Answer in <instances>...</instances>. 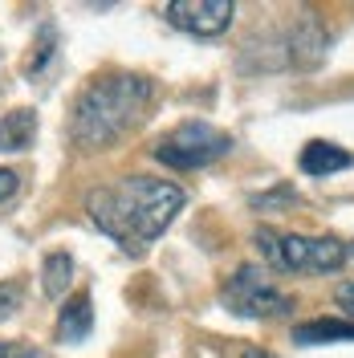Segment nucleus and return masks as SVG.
<instances>
[{"label": "nucleus", "mask_w": 354, "mask_h": 358, "mask_svg": "<svg viewBox=\"0 0 354 358\" xmlns=\"http://www.w3.org/2000/svg\"><path fill=\"white\" fill-rule=\"evenodd\" d=\"M232 151V134L192 118V122H179L155 143V159L171 171H199V167H212L216 159H224Z\"/></svg>", "instance_id": "4"}, {"label": "nucleus", "mask_w": 354, "mask_h": 358, "mask_svg": "<svg viewBox=\"0 0 354 358\" xmlns=\"http://www.w3.org/2000/svg\"><path fill=\"white\" fill-rule=\"evenodd\" d=\"M253 245L261 261L277 273H338L351 261V245L338 236H302V232H277L261 224L253 232Z\"/></svg>", "instance_id": "3"}, {"label": "nucleus", "mask_w": 354, "mask_h": 358, "mask_svg": "<svg viewBox=\"0 0 354 358\" xmlns=\"http://www.w3.org/2000/svg\"><path fill=\"white\" fill-rule=\"evenodd\" d=\"M163 17L187 37H220L232 29L236 4L232 0H171L163 8Z\"/></svg>", "instance_id": "6"}, {"label": "nucleus", "mask_w": 354, "mask_h": 358, "mask_svg": "<svg viewBox=\"0 0 354 358\" xmlns=\"http://www.w3.org/2000/svg\"><path fill=\"white\" fill-rule=\"evenodd\" d=\"M17 187H21V176H17L13 167H0V203L13 200V196H17Z\"/></svg>", "instance_id": "16"}, {"label": "nucleus", "mask_w": 354, "mask_h": 358, "mask_svg": "<svg viewBox=\"0 0 354 358\" xmlns=\"http://www.w3.org/2000/svg\"><path fill=\"white\" fill-rule=\"evenodd\" d=\"M241 358H277V355H273V350H261V346H244Z\"/></svg>", "instance_id": "18"}, {"label": "nucleus", "mask_w": 354, "mask_h": 358, "mask_svg": "<svg viewBox=\"0 0 354 358\" xmlns=\"http://www.w3.org/2000/svg\"><path fill=\"white\" fill-rule=\"evenodd\" d=\"M351 257H354V245H351Z\"/></svg>", "instance_id": "19"}, {"label": "nucleus", "mask_w": 354, "mask_h": 358, "mask_svg": "<svg viewBox=\"0 0 354 358\" xmlns=\"http://www.w3.org/2000/svg\"><path fill=\"white\" fill-rule=\"evenodd\" d=\"M155 98V82L147 73L114 69L94 78L69 114V138L78 151H106L122 134H131Z\"/></svg>", "instance_id": "2"}, {"label": "nucleus", "mask_w": 354, "mask_h": 358, "mask_svg": "<svg viewBox=\"0 0 354 358\" xmlns=\"http://www.w3.org/2000/svg\"><path fill=\"white\" fill-rule=\"evenodd\" d=\"M220 301H224V310H232L236 317H253V322H261V317H289V313L297 310V301L285 289H277L261 265L236 268L224 281Z\"/></svg>", "instance_id": "5"}, {"label": "nucleus", "mask_w": 354, "mask_h": 358, "mask_svg": "<svg viewBox=\"0 0 354 358\" xmlns=\"http://www.w3.org/2000/svg\"><path fill=\"white\" fill-rule=\"evenodd\" d=\"M90 330H94V297L86 289L73 293L62 313H57V338L62 342H86Z\"/></svg>", "instance_id": "9"}, {"label": "nucleus", "mask_w": 354, "mask_h": 358, "mask_svg": "<svg viewBox=\"0 0 354 358\" xmlns=\"http://www.w3.org/2000/svg\"><path fill=\"white\" fill-rule=\"evenodd\" d=\"M0 358H45V355L24 346V342H0Z\"/></svg>", "instance_id": "17"}, {"label": "nucleus", "mask_w": 354, "mask_h": 358, "mask_svg": "<svg viewBox=\"0 0 354 358\" xmlns=\"http://www.w3.org/2000/svg\"><path fill=\"white\" fill-rule=\"evenodd\" d=\"M33 138H37V110H21L4 114L0 118V155H17V151H29L33 147Z\"/></svg>", "instance_id": "10"}, {"label": "nucleus", "mask_w": 354, "mask_h": 358, "mask_svg": "<svg viewBox=\"0 0 354 358\" xmlns=\"http://www.w3.org/2000/svg\"><path fill=\"white\" fill-rule=\"evenodd\" d=\"M53 53H57V29L45 21L41 24V45H37V57L29 62V69H24V73H41V69L53 62Z\"/></svg>", "instance_id": "13"}, {"label": "nucleus", "mask_w": 354, "mask_h": 358, "mask_svg": "<svg viewBox=\"0 0 354 358\" xmlns=\"http://www.w3.org/2000/svg\"><path fill=\"white\" fill-rule=\"evenodd\" d=\"M297 167H302V176L326 179V176H334V171H346V167H354V155L346 151V147H338V143L313 138V143H306V147H302Z\"/></svg>", "instance_id": "8"}, {"label": "nucleus", "mask_w": 354, "mask_h": 358, "mask_svg": "<svg viewBox=\"0 0 354 358\" xmlns=\"http://www.w3.org/2000/svg\"><path fill=\"white\" fill-rule=\"evenodd\" d=\"M326 53H330V33L313 13H302L297 24L289 29V62L297 69H313L326 62Z\"/></svg>", "instance_id": "7"}, {"label": "nucleus", "mask_w": 354, "mask_h": 358, "mask_svg": "<svg viewBox=\"0 0 354 358\" xmlns=\"http://www.w3.org/2000/svg\"><path fill=\"white\" fill-rule=\"evenodd\" d=\"M21 301H24V289L17 281H0V322L21 310Z\"/></svg>", "instance_id": "14"}, {"label": "nucleus", "mask_w": 354, "mask_h": 358, "mask_svg": "<svg viewBox=\"0 0 354 358\" xmlns=\"http://www.w3.org/2000/svg\"><path fill=\"white\" fill-rule=\"evenodd\" d=\"M69 281H73V257L69 252H49L41 268V289L45 297H66Z\"/></svg>", "instance_id": "12"}, {"label": "nucleus", "mask_w": 354, "mask_h": 358, "mask_svg": "<svg viewBox=\"0 0 354 358\" xmlns=\"http://www.w3.org/2000/svg\"><path fill=\"white\" fill-rule=\"evenodd\" d=\"M293 342L297 346H326V342H354V322L346 317H313L293 326Z\"/></svg>", "instance_id": "11"}, {"label": "nucleus", "mask_w": 354, "mask_h": 358, "mask_svg": "<svg viewBox=\"0 0 354 358\" xmlns=\"http://www.w3.org/2000/svg\"><path fill=\"white\" fill-rule=\"evenodd\" d=\"M334 306L342 310L346 322H354V277H351V281H342V285L334 289Z\"/></svg>", "instance_id": "15"}, {"label": "nucleus", "mask_w": 354, "mask_h": 358, "mask_svg": "<svg viewBox=\"0 0 354 358\" xmlns=\"http://www.w3.org/2000/svg\"><path fill=\"white\" fill-rule=\"evenodd\" d=\"M183 203H187V192L179 183H171V179L122 176L114 183H106V187L90 192L86 216L127 257H143L171 228V220L183 212Z\"/></svg>", "instance_id": "1"}]
</instances>
